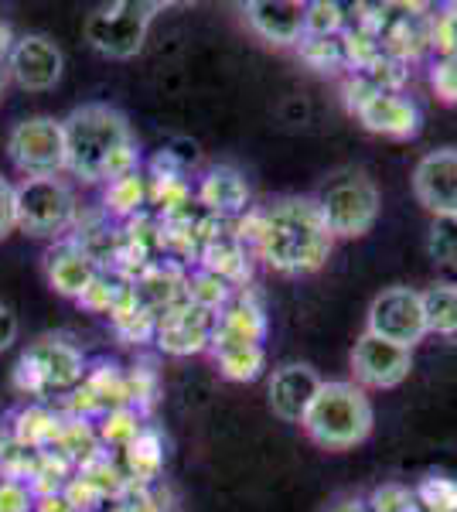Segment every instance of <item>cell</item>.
I'll list each match as a JSON object with an SVG mask.
<instances>
[{"instance_id":"cell-46","label":"cell","mask_w":457,"mask_h":512,"mask_svg":"<svg viewBox=\"0 0 457 512\" xmlns=\"http://www.w3.org/2000/svg\"><path fill=\"white\" fill-rule=\"evenodd\" d=\"M35 512H72V506L62 499V495H48V499H38Z\"/></svg>"},{"instance_id":"cell-7","label":"cell","mask_w":457,"mask_h":512,"mask_svg":"<svg viewBox=\"0 0 457 512\" xmlns=\"http://www.w3.org/2000/svg\"><path fill=\"white\" fill-rule=\"evenodd\" d=\"M157 11H161V4H144V0H120L110 7H96L82 24V35L106 59H134L144 48Z\"/></svg>"},{"instance_id":"cell-12","label":"cell","mask_w":457,"mask_h":512,"mask_svg":"<svg viewBox=\"0 0 457 512\" xmlns=\"http://www.w3.org/2000/svg\"><path fill=\"white\" fill-rule=\"evenodd\" d=\"M212 332H215L212 311L198 308V304H191L185 297V301H178L174 308L157 315L154 342L157 349L168 355H198V352H209Z\"/></svg>"},{"instance_id":"cell-42","label":"cell","mask_w":457,"mask_h":512,"mask_svg":"<svg viewBox=\"0 0 457 512\" xmlns=\"http://www.w3.org/2000/svg\"><path fill=\"white\" fill-rule=\"evenodd\" d=\"M345 106H348V113H359L365 103H369L372 96H379V89L372 86V79L365 76V72H352V76H348V82H345Z\"/></svg>"},{"instance_id":"cell-3","label":"cell","mask_w":457,"mask_h":512,"mask_svg":"<svg viewBox=\"0 0 457 512\" xmlns=\"http://www.w3.org/2000/svg\"><path fill=\"white\" fill-rule=\"evenodd\" d=\"M376 410H372L369 393L352 379H335L321 383L314 403L307 407L301 420L304 434L324 451H352L372 434Z\"/></svg>"},{"instance_id":"cell-45","label":"cell","mask_w":457,"mask_h":512,"mask_svg":"<svg viewBox=\"0 0 457 512\" xmlns=\"http://www.w3.org/2000/svg\"><path fill=\"white\" fill-rule=\"evenodd\" d=\"M14 31H11V24H7L4 18H0V62H7V55H11V48H14Z\"/></svg>"},{"instance_id":"cell-25","label":"cell","mask_w":457,"mask_h":512,"mask_svg":"<svg viewBox=\"0 0 457 512\" xmlns=\"http://www.w3.org/2000/svg\"><path fill=\"white\" fill-rule=\"evenodd\" d=\"M147 205V175L144 171H130L123 178H113L103 185V209L106 216L130 222L140 216V209Z\"/></svg>"},{"instance_id":"cell-48","label":"cell","mask_w":457,"mask_h":512,"mask_svg":"<svg viewBox=\"0 0 457 512\" xmlns=\"http://www.w3.org/2000/svg\"><path fill=\"white\" fill-rule=\"evenodd\" d=\"M11 444V431H7V420H0V451Z\"/></svg>"},{"instance_id":"cell-38","label":"cell","mask_w":457,"mask_h":512,"mask_svg":"<svg viewBox=\"0 0 457 512\" xmlns=\"http://www.w3.org/2000/svg\"><path fill=\"white\" fill-rule=\"evenodd\" d=\"M127 393H130V407H134L137 414H144V410H151V403L157 400V376L147 366L130 369Z\"/></svg>"},{"instance_id":"cell-20","label":"cell","mask_w":457,"mask_h":512,"mask_svg":"<svg viewBox=\"0 0 457 512\" xmlns=\"http://www.w3.org/2000/svg\"><path fill=\"white\" fill-rule=\"evenodd\" d=\"M263 338H267V315H263V304L253 294L239 291L215 315L212 345H263Z\"/></svg>"},{"instance_id":"cell-49","label":"cell","mask_w":457,"mask_h":512,"mask_svg":"<svg viewBox=\"0 0 457 512\" xmlns=\"http://www.w3.org/2000/svg\"><path fill=\"white\" fill-rule=\"evenodd\" d=\"M7 82H11V76H7V62H0V96H4Z\"/></svg>"},{"instance_id":"cell-11","label":"cell","mask_w":457,"mask_h":512,"mask_svg":"<svg viewBox=\"0 0 457 512\" xmlns=\"http://www.w3.org/2000/svg\"><path fill=\"white\" fill-rule=\"evenodd\" d=\"M65 69L62 48L48 35H21L7 55V76L24 93H48L58 86Z\"/></svg>"},{"instance_id":"cell-26","label":"cell","mask_w":457,"mask_h":512,"mask_svg":"<svg viewBox=\"0 0 457 512\" xmlns=\"http://www.w3.org/2000/svg\"><path fill=\"white\" fill-rule=\"evenodd\" d=\"M209 352L219 373L232 383H253L267 369V349L263 345H212Z\"/></svg>"},{"instance_id":"cell-8","label":"cell","mask_w":457,"mask_h":512,"mask_svg":"<svg viewBox=\"0 0 457 512\" xmlns=\"http://www.w3.org/2000/svg\"><path fill=\"white\" fill-rule=\"evenodd\" d=\"M7 158L24 178L65 175V130L55 117H28L7 134Z\"/></svg>"},{"instance_id":"cell-10","label":"cell","mask_w":457,"mask_h":512,"mask_svg":"<svg viewBox=\"0 0 457 512\" xmlns=\"http://www.w3.org/2000/svg\"><path fill=\"white\" fill-rule=\"evenodd\" d=\"M413 369V352L365 332L352 349V383L362 390H396Z\"/></svg>"},{"instance_id":"cell-39","label":"cell","mask_w":457,"mask_h":512,"mask_svg":"<svg viewBox=\"0 0 457 512\" xmlns=\"http://www.w3.org/2000/svg\"><path fill=\"white\" fill-rule=\"evenodd\" d=\"M62 499L69 502L72 512H99L106 506V499L99 495L93 485L86 482V478H79V475H72L69 478V485H65V492H62Z\"/></svg>"},{"instance_id":"cell-33","label":"cell","mask_w":457,"mask_h":512,"mask_svg":"<svg viewBox=\"0 0 457 512\" xmlns=\"http://www.w3.org/2000/svg\"><path fill=\"white\" fill-rule=\"evenodd\" d=\"M427 253L434 256L437 267L457 270V216H440L430 226Z\"/></svg>"},{"instance_id":"cell-14","label":"cell","mask_w":457,"mask_h":512,"mask_svg":"<svg viewBox=\"0 0 457 512\" xmlns=\"http://www.w3.org/2000/svg\"><path fill=\"white\" fill-rule=\"evenodd\" d=\"M99 260L93 253L82 246V239L76 236H65V239H55L45 253V277H48V287L55 294L69 297V301H79L86 294V287L93 284L99 277Z\"/></svg>"},{"instance_id":"cell-31","label":"cell","mask_w":457,"mask_h":512,"mask_svg":"<svg viewBox=\"0 0 457 512\" xmlns=\"http://www.w3.org/2000/svg\"><path fill=\"white\" fill-rule=\"evenodd\" d=\"M185 297L191 304H198V308L212 311V315H219L222 308L236 297V291L226 284V280H219L215 274H209V270L195 267L188 274V284H185Z\"/></svg>"},{"instance_id":"cell-41","label":"cell","mask_w":457,"mask_h":512,"mask_svg":"<svg viewBox=\"0 0 457 512\" xmlns=\"http://www.w3.org/2000/svg\"><path fill=\"white\" fill-rule=\"evenodd\" d=\"M35 506L38 499L31 492V485L0 478V512H35Z\"/></svg>"},{"instance_id":"cell-40","label":"cell","mask_w":457,"mask_h":512,"mask_svg":"<svg viewBox=\"0 0 457 512\" xmlns=\"http://www.w3.org/2000/svg\"><path fill=\"white\" fill-rule=\"evenodd\" d=\"M430 86H434V93L444 99V103L457 106V55L434 62V69H430Z\"/></svg>"},{"instance_id":"cell-15","label":"cell","mask_w":457,"mask_h":512,"mask_svg":"<svg viewBox=\"0 0 457 512\" xmlns=\"http://www.w3.org/2000/svg\"><path fill=\"white\" fill-rule=\"evenodd\" d=\"M324 379L318 376V369L307 366V362H287V366L273 369L267 396H270V410L277 414L284 424H301L307 407L314 403Z\"/></svg>"},{"instance_id":"cell-17","label":"cell","mask_w":457,"mask_h":512,"mask_svg":"<svg viewBox=\"0 0 457 512\" xmlns=\"http://www.w3.org/2000/svg\"><path fill=\"white\" fill-rule=\"evenodd\" d=\"M185 284L188 270L178 260H151L130 280V294H134L140 308H147L151 315H161L178 301H185Z\"/></svg>"},{"instance_id":"cell-35","label":"cell","mask_w":457,"mask_h":512,"mask_svg":"<svg viewBox=\"0 0 457 512\" xmlns=\"http://www.w3.org/2000/svg\"><path fill=\"white\" fill-rule=\"evenodd\" d=\"M427 38L437 59H451L457 55V7H444L440 14L427 21Z\"/></svg>"},{"instance_id":"cell-9","label":"cell","mask_w":457,"mask_h":512,"mask_svg":"<svg viewBox=\"0 0 457 512\" xmlns=\"http://www.w3.org/2000/svg\"><path fill=\"white\" fill-rule=\"evenodd\" d=\"M365 332L413 352L427 338V315H423L420 291L400 284L379 291L369 304V315H365Z\"/></svg>"},{"instance_id":"cell-27","label":"cell","mask_w":457,"mask_h":512,"mask_svg":"<svg viewBox=\"0 0 457 512\" xmlns=\"http://www.w3.org/2000/svg\"><path fill=\"white\" fill-rule=\"evenodd\" d=\"M423 297V315H427V335L457 338V284H434Z\"/></svg>"},{"instance_id":"cell-2","label":"cell","mask_w":457,"mask_h":512,"mask_svg":"<svg viewBox=\"0 0 457 512\" xmlns=\"http://www.w3.org/2000/svg\"><path fill=\"white\" fill-rule=\"evenodd\" d=\"M65 171L86 185H106L140 171V154L127 117L110 103H82L62 120Z\"/></svg>"},{"instance_id":"cell-32","label":"cell","mask_w":457,"mask_h":512,"mask_svg":"<svg viewBox=\"0 0 457 512\" xmlns=\"http://www.w3.org/2000/svg\"><path fill=\"white\" fill-rule=\"evenodd\" d=\"M345 31V7L335 0L304 4V38H338Z\"/></svg>"},{"instance_id":"cell-34","label":"cell","mask_w":457,"mask_h":512,"mask_svg":"<svg viewBox=\"0 0 457 512\" xmlns=\"http://www.w3.org/2000/svg\"><path fill=\"white\" fill-rule=\"evenodd\" d=\"M417 506L423 512H457V482L430 475L417 492Z\"/></svg>"},{"instance_id":"cell-23","label":"cell","mask_w":457,"mask_h":512,"mask_svg":"<svg viewBox=\"0 0 457 512\" xmlns=\"http://www.w3.org/2000/svg\"><path fill=\"white\" fill-rule=\"evenodd\" d=\"M120 468H123V475H127L130 485H147V489H151L164 472L161 434L151 431V427H144L137 441L130 444L127 451H120Z\"/></svg>"},{"instance_id":"cell-6","label":"cell","mask_w":457,"mask_h":512,"mask_svg":"<svg viewBox=\"0 0 457 512\" xmlns=\"http://www.w3.org/2000/svg\"><path fill=\"white\" fill-rule=\"evenodd\" d=\"M14 219H18L21 233L35 239H65L79 219L72 185L62 175L21 178L14 185Z\"/></svg>"},{"instance_id":"cell-44","label":"cell","mask_w":457,"mask_h":512,"mask_svg":"<svg viewBox=\"0 0 457 512\" xmlns=\"http://www.w3.org/2000/svg\"><path fill=\"white\" fill-rule=\"evenodd\" d=\"M18 342V315L7 304H0V352H7Z\"/></svg>"},{"instance_id":"cell-18","label":"cell","mask_w":457,"mask_h":512,"mask_svg":"<svg viewBox=\"0 0 457 512\" xmlns=\"http://www.w3.org/2000/svg\"><path fill=\"white\" fill-rule=\"evenodd\" d=\"M253 35L270 45H301L304 41V4L301 0H253L243 7Z\"/></svg>"},{"instance_id":"cell-5","label":"cell","mask_w":457,"mask_h":512,"mask_svg":"<svg viewBox=\"0 0 457 512\" xmlns=\"http://www.w3.org/2000/svg\"><path fill=\"white\" fill-rule=\"evenodd\" d=\"M89 373V362L72 342L62 338H38L21 352L14 366V390L31 396V403H41L52 393H76Z\"/></svg>"},{"instance_id":"cell-30","label":"cell","mask_w":457,"mask_h":512,"mask_svg":"<svg viewBox=\"0 0 457 512\" xmlns=\"http://www.w3.org/2000/svg\"><path fill=\"white\" fill-rule=\"evenodd\" d=\"M110 325L127 345H144V342H154L157 315H151L147 308H140V304L134 301V294H130L127 301H123L120 308L110 315Z\"/></svg>"},{"instance_id":"cell-4","label":"cell","mask_w":457,"mask_h":512,"mask_svg":"<svg viewBox=\"0 0 457 512\" xmlns=\"http://www.w3.org/2000/svg\"><path fill=\"white\" fill-rule=\"evenodd\" d=\"M311 198L335 239H359L372 233L382 209L376 181L359 168H342L328 175L321 181L318 195Z\"/></svg>"},{"instance_id":"cell-47","label":"cell","mask_w":457,"mask_h":512,"mask_svg":"<svg viewBox=\"0 0 457 512\" xmlns=\"http://www.w3.org/2000/svg\"><path fill=\"white\" fill-rule=\"evenodd\" d=\"M328 512H369V506H365L362 499H355V495H345V499H338Z\"/></svg>"},{"instance_id":"cell-21","label":"cell","mask_w":457,"mask_h":512,"mask_svg":"<svg viewBox=\"0 0 457 512\" xmlns=\"http://www.w3.org/2000/svg\"><path fill=\"white\" fill-rule=\"evenodd\" d=\"M198 267L209 270L219 280H226L232 291H236V287H243L249 280V250L239 243L229 226L226 233H215L212 239H205L202 250H198Z\"/></svg>"},{"instance_id":"cell-43","label":"cell","mask_w":457,"mask_h":512,"mask_svg":"<svg viewBox=\"0 0 457 512\" xmlns=\"http://www.w3.org/2000/svg\"><path fill=\"white\" fill-rule=\"evenodd\" d=\"M18 229L14 219V185L7 178H0V239H7Z\"/></svg>"},{"instance_id":"cell-36","label":"cell","mask_w":457,"mask_h":512,"mask_svg":"<svg viewBox=\"0 0 457 512\" xmlns=\"http://www.w3.org/2000/svg\"><path fill=\"white\" fill-rule=\"evenodd\" d=\"M297 48H301V59L311 65L314 72H335L345 65L338 38H304Z\"/></svg>"},{"instance_id":"cell-13","label":"cell","mask_w":457,"mask_h":512,"mask_svg":"<svg viewBox=\"0 0 457 512\" xmlns=\"http://www.w3.org/2000/svg\"><path fill=\"white\" fill-rule=\"evenodd\" d=\"M413 195L434 219L457 216V147L423 154L413 168Z\"/></svg>"},{"instance_id":"cell-19","label":"cell","mask_w":457,"mask_h":512,"mask_svg":"<svg viewBox=\"0 0 457 512\" xmlns=\"http://www.w3.org/2000/svg\"><path fill=\"white\" fill-rule=\"evenodd\" d=\"M355 117L369 134H382L393 140H410L420 134V106L403 93L372 96Z\"/></svg>"},{"instance_id":"cell-22","label":"cell","mask_w":457,"mask_h":512,"mask_svg":"<svg viewBox=\"0 0 457 512\" xmlns=\"http://www.w3.org/2000/svg\"><path fill=\"white\" fill-rule=\"evenodd\" d=\"M62 427V414L52 410L48 403H24L21 410H14V417L7 420L11 441L21 444L28 451H48Z\"/></svg>"},{"instance_id":"cell-16","label":"cell","mask_w":457,"mask_h":512,"mask_svg":"<svg viewBox=\"0 0 457 512\" xmlns=\"http://www.w3.org/2000/svg\"><path fill=\"white\" fill-rule=\"evenodd\" d=\"M249 198L253 192H249L246 175L229 164L209 168L195 185V202L205 209V216L215 219H239L243 212H249Z\"/></svg>"},{"instance_id":"cell-29","label":"cell","mask_w":457,"mask_h":512,"mask_svg":"<svg viewBox=\"0 0 457 512\" xmlns=\"http://www.w3.org/2000/svg\"><path fill=\"white\" fill-rule=\"evenodd\" d=\"M93 424H96V434H99L103 451H127L130 444L140 437V431H144L140 414L134 407H116V410H110V414L93 420Z\"/></svg>"},{"instance_id":"cell-1","label":"cell","mask_w":457,"mask_h":512,"mask_svg":"<svg viewBox=\"0 0 457 512\" xmlns=\"http://www.w3.org/2000/svg\"><path fill=\"white\" fill-rule=\"evenodd\" d=\"M232 233L256 260L284 277L314 274L335 250V236L311 195H287L267 209H249L232 222Z\"/></svg>"},{"instance_id":"cell-24","label":"cell","mask_w":457,"mask_h":512,"mask_svg":"<svg viewBox=\"0 0 457 512\" xmlns=\"http://www.w3.org/2000/svg\"><path fill=\"white\" fill-rule=\"evenodd\" d=\"M48 451L62 454L72 468H82L89 458H96L103 451L99 444V434H96V424L93 420H82V417H62V427H58V437Z\"/></svg>"},{"instance_id":"cell-37","label":"cell","mask_w":457,"mask_h":512,"mask_svg":"<svg viewBox=\"0 0 457 512\" xmlns=\"http://www.w3.org/2000/svg\"><path fill=\"white\" fill-rule=\"evenodd\" d=\"M365 506H369V512H420L417 495L406 489V485H396V482L379 485V489L369 495Z\"/></svg>"},{"instance_id":"cell-28","label":"cell","mask_w":457,"mask_h":512,"mask_svg":"<svg viewBox=\"0 0 457 512\" xmlns=\"http://www.w3.org/2000/svg\"><path fill=\"white\" fill-rule=\"evenodd\" d=\"M130 297V280L113 274V270H99V277L86 287V294L79 297V308L89 315H106L110 318L116 308Z\"/></svg>"}]
</instances>
